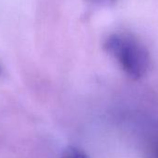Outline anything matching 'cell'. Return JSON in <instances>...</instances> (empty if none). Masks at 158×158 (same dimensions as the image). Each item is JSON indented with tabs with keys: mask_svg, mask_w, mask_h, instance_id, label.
Here are the masks:
<instances>
[{
	"mask_svg": "<svg viewBox=\"0 0 158 158\" xmlns=\"http://www.w3.org/2000/svg\"><path fill=\"white\" fill-rule=\"evenodd\" d=\"M89 1L93 4H97V5H112L115 2V0H89Z\"/></svg>",
	"mask_w": 158,
	"mask_h": 158,
	"instance_id": "3957f363",
	"label": "cell"
},
{
	"mask_svg": "<svg viewBox=\"0 0 158 158\" xmlns=\"http://www.w3.org/2000/svg\"><path fill=\"white\" fill-rule=\"evenodd\" d=\"M61 158H89V157L81 149L74 146H68L63 151L61 154Z\"/></svg>",
	"mask_w": 158,
	"mask_h": 158,
	"instance_id": "7a4b0ae2",
	"label": "cell"
},
{
	"mask_svg": "<svg viewBox=\"0 0 158 158\" xmlns=\"http://www.w3.org/2000/svg\"><path fill=\"white\" fill-rule=\"evenodd\" d=\"M105 51L133 80H139L152 68V58L145 45L127 33H114L103 44Z\"/></svg>",
	"mask_w": 158,
	"mask_h": 158,
	"instance_id": "6da1fadb",
	"label": "cell"
}]
</instances>
